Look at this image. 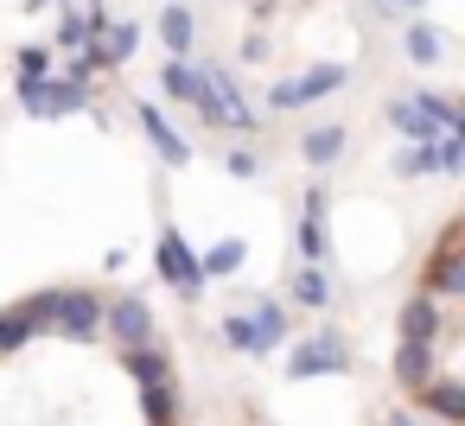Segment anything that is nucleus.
<instances>
[{"label": "nucleus", "mask_w": 465, "mask_h": 426, "mask_svg": "<svg viewBox=\"0 0 465 426\" xmlns=\"http://www.w3.org/2000/svg\"><path fill=\"white\" fill-rule=\"evenodd\" d=\"M20 312L39 324V331H58L71 344H96L103 337V299L90 286H45V293H26Z\"/></svg>", "instance_id": "nucleus-1"}, {"label": "nucleus", "mask_w": 465, "mask_h": 426, "mask_svg": "<svg viewBox=\"0 0 465 426\" xmlns=\"http://www.w3.org/2000/svg\"><path fill=\"white\" fill-rule=\"evenodd\" d=\"M351 369V344L331 331V324H319L312 337H300L293 350H287V382H312V375H344Z\"/></svg>", "instance_id": "nucleus-2"}, {"label": "nucleus", "mask_w": 465, "mask_h": 426, "mask_svg": "<svg viewBox=\"0 0 465 426\" xmlns=\"http://www.w3.org/2000/svg\"><path fill=\"white\" fill-rule=\"evenodd\" d=\"M153 274H160V280H166V286H173L179 299H198V293H204V274H198V248H192V242H185V236L173 229V223H166V229L153 236Z\"/></svg>", "instance_id": "nucleus-3"}, {"label": "nucleus", "mask_w": 465, "mask_h": 426, "mask_svg": "<svg viewBox=\"0 0 465 426\" xmlns=\"http://www.w3.org/2000/svg\"><path fill=\"white\" fill-rule=\"evenodd\" d=\"M459 217L440 229V242H433V255H427V267H420V293L427 299H459L465 293V261H459Z\"/></svg>", "instance_id": "nucleus-4"}, {"label": "nucleus", "mask_w": 465, "mask_h": 426, "mask_svg": "<svg viewBox=\"0 0 465 426\" xmlns=\"http://www.w3.org/2000/svg\"><path fill=\"white\" fill-rule=\"evenodd\" d=\"M103 331H109L122 350L160 344V318H153V305H147L141 293H122V299H109V305H103Z\"/></svg>", "instance_id": "nucleus-5"}, {"label": "nucleus", "mask_w": 465, "mask_h": 426, "mask_svg": "<svg viewBox=\"0 0 465 426\" xmlns=\"http://www.w3.org/2000/svg\"><path fill=\"white\" fill-rule=\"evenodd\" d=\"M293 248H300V267H325V255H331V236H325V185H306V204H300V223H293Z\"/></svg>", "instance_id": "nucleus-6"}, {"label": "nucleus", "mask_w": 465, "mask_h": 426, "mask_svg": "<svg viewBox=\"0 0 465 426\" xmlns=\"http://www.w3.org/2000/svg\"><path fill=\"white\" fill-rule=\"evenodd\" d=\"M134 121H141L147 147H153L166 166H192V140H185V134L166 121V109H160V102H147V96H141V102H134Z\"/></svg>", "instance_id": "nucleus-7"}, {"label": "nucleus", "mask_w": 465, "mask_h": 426, "mask_svg": "<svg viewBox=\"0 0 465 426\" xmlns=\"http://www.w3.org/2000/svg\"><path fill=\"white\" fill-rule=\"evenodd\" d=\"M395 331H401V344H440V337H446V312H440V299L408 293L401 312H395Z\"/></svg>", "instance_id": "nucleus-8"}, {"label": "nucleus", "mask_w": 465, "mask_h": 426, "mask_svg": "<svg viewBox=\"0 0 465 426\" xmlns=\"http://www.w3.org/2000/svg\"><path fill=\"white\" fill-rule=\"evenodd\" d=\"M274 350H287V305L281 299H255L249 305V356L262 363Z\"/></svg>", "instance_id": "nucleus-9"}, {"label": "nucleus", "mask_w": 465, "mask_h": 426, "mask_svg": "<svg viewBox=\"0 0 465 426\" xmlns=\"http://www.w3.org/2000/svg\"><path fill=\"white\" fill-rule=\"evenodd\" d=\"M440 375V356H433V344H395V363H389V382L414 401L427 382Z\"/></svg>", "instance_id": "nucleus-10"}, {"label": "nucleus", "mask_w": 465, "mask_h": 426, "mask_svg": "<svg viewBox=\"0 0 465 426\" xmlns=\"http://www.w3.org/2000/svg\"><path fill=\"white\" fill-rule=\"evenodd\" d=\"M84 109H90V90L52 71L45 90H39V102H33V121H64V115H84Z\"/></svg>", "instance_id": "nucleus-11"}, {"label": "nucleus", "mask_w": 465, "mask_h": 426, "mask_svg": "<svg viewBox=\"0 0 465 426\" xmlns=\"http://www.w3.org/2000/svg\"><path fill=\"white\" fill-rule=\"evenodd\" d=\"M414 413H433L440 426H459V420H465V388H459V375L440 369V375L414 394Z\"/></svg>", "instance_id": "nucleus-12"}, {"label": "nucleus", "mask_w": 465, "mask_h": 426, "mask_svg": "<svg viewBox=\"0 0 465 426\" xmlns=\"http://www.w3.org/2000/svg\"><path fill=\"white\" fill-rule=\"evenodd\" d=\"M204 83L217 90V102H223V121H230V134H255L262 121H255V109H249V96L236 90V77L223 71V64H204Z\"/></svg>", "instance_id": "nucleus-13"}, {"label": "nucleus", "mask_w": 465, "mask_h": 426, "mask_svg": "<svg viewBox=\"0 0 465 426\" xmlns=\"http://www.w3.org/2000/svg\"><path fill=\"white\" fill-rule=\"evenodd\" d=\"M344 147H351V134H344V121H312V128L300 134V160H306L312 172H325V166H338V160H344Z\"/></svg>", "instance_id": "nucleus-14"}, {"label": "nucleus", "mask_w": 465, "mask_h": 426, "mask_svg": "<svg viewBox=\"0 0 465 426\" xmlns=\"http://www.w3.org/2000/svg\"><path fill=\"white\" fill-rule=\"evenodd\" d=\"M287 83H293V102L312 109V102H325V96H338V90L351 83V64H312V71H300V77H287Z\"/></svg>", "instance_id": "nucleus-15"}, {"label": "nucleus", "mask_w": 465, "mask_h": 426, "mask_svg": "<svg viewBox=\"0 0 465 426\" xmlns=\"http://www.w3.org/2000/svg\"><path fill=\"white\" fill-rule=\"evenodd\" d=\"M160 45H166V58H192V45H198V14L179 7V0H166V7H160Z\"/></svg>", "instance_id": "nucleus-16"}, {"label": "nucleus", "mask_w": 465, "mask_h": 426, "mask_svg": "<svg viewBox=\"0 0 465 426\" xmlns=\"http://www.w3.org/2000/svg\"><path fill=\"white\" fill-rule=\"evenodd\" d=\"M382 121L401 134V147H433L440 140V128L427 121V115H414V102L408 96H395V102H382Z\"/></svg>", "instance_id": "nucleus-17"}, {"label": "nucleus", "mask_w": 465, "mask_h": 426, "mask_svg": "<svg viewBox=\"0 0 465 426\" xmlns=\"http://www.w3.org/2000/svg\"><path fill=\"white\" fill-rule=\"evenodd\" d=\"M242 261H249V242H242V236H223V242H211V248L198 255V274H204V286H211V280L242 274Z\"/></svg>", "instance_id": "nucleus-18"}, {"label": "nucleus", "mask_w": 465, "mask_h": 426, "mask_svg": "<svg viewBox=\"0 0 465 426\" xmlns=\"http://www.w3.org/2000/svg\"><path fill=\"white\" fill-rule=\"evenodd\" d=\"M122 369L134 375V388L173 382V356H166V344H141V350H122Z\"/></svg>", "instance_id": "nucleus-19"}, {"label": "nucleus", "mask_w": 465, "mask_h": 426, "mask_svg": "<svg viewBox=\"0 0 465 426\" xmlns=\"http://www.w3.org/2000/svg\"><path fill=\"white\" fill-rule=\"evenodd\" d=\"M90 45H96L103 71H122V64L134 58V45H141V26H134V20H109V33H103V39H90Z\"/></svg>", "instance_id": "nucleus-20"}, {"label": "nucleus", "mask_w": 465, "mask_h": 426, "mask_svg": "<svg viewBox=\"0 0 465 426\" xmlns=\"http://www.w3.org/2000/svg\"><path fill=\"white\" fill-rule=\"evenodd\" d=\"M84 45H90V14H84V7H58V39H52L45 52H52V58H58V52L77 58Z\"/></svg>", "instance_id": "nucleus-21"}, {"label": "nucleus", "mask_w": 465, "mask_h": 426, "mask_svg": "<svg viewBox=\"0 0 465 426\" xmlns=\"http://www.w3.org/2000/svg\"><path fill=\"white\" fill-rule=\"evenodd\" d=\"M401 52H408L414 64H440V58H446V39H440V26L408 20V26H401Z\"/></svg>", "instance_id": "nucleus-22"}, {"label": "nucleus", "mask_w": 465, "mask_h": 426, "mask_svg": "<svg viewBox=\"0 0 465 426\" xmlns=\"http://www.w3.org/2000/svg\"><path fill=\"white\" fill-rule=\"evenodd\" d=\"M141 420H147V426H179V382L141 388Z\"/></svg>", "instance_id": "nucleus-23"}, {"label": "nucleus", "mask_w": 465, "mask_h": 426, "mask_svg": "<svg viewBox=\"0 0 465 426\" xmlns=\"http://www.w3.org/2000/svg\"><path fill=\"white\" fill-rule=\"evenodd\" d=\"M287 293H293V305H306V312H325V305H331V274H325V267H300Z\"/></svg>", "instance_id": "nucleus-24"}, {"label": "nucleus", "mask_w": 465, "mask_h": 426, "mask_svg": "<svg viewBox=\"0 0 465 426\" xmlns=\"http://www.w3.org/2000/svg\"><path fill=\"white\" fill-rule=\"evenodd\" d=\"M160 90H166L173 102H192V96H198V64H192V58H166V64H160Z\"/></svg>", "instance_id": "nucleus-25"}, {"label": "nucleus", "mask_w": 465, "mask_h": 426, "mask_svg": "<svg viewBox=\"0 0 465 426\" xmlns=\"http://www.w3.org/2000/svg\"><path fill=\"white\" fill-rule=\"evenodd\" d=\"M389 172H395V179H440V166H433V147H395Z\"/></svg>", "instance_id": "nucleus-26"}, {"label": "nucleus", "mask_w": 465, "mask_h": 426, "mask_svg": "<svg viewBox=\"0 0 465 426\" xmlns=\"http://www.w3.org/2000/svg\"><path fill=\"white\" fill-rule=\"evenodd\" d=\"M39 337V324L20 312V305H7V312H0V356H14L20 344H33Z\"/></svg>", "instance_id": "nucleus-27"}, {"label": "nucleus", "mask_w": 465, "mask_h": 426, "mask_svg": "<svg viewBox=\"0 0 465 426\" xmlns=\"http://www.w3.org/2000/svg\"><path fill=\"white\" fill-rule=\"evenodd\" d=\"M192 109H198V121H204V128H230V121H223V102H217V90L204 83V64H198V96H192Z\"/></svg>", "instance_id": "nucleus-28"}, {"label": "nucleus", "mask_w": 465, "mask_h": 426, "mask_svg": "<svg viewBox=\"0 0 465 426\" xmlns=\"http://www.w3.org/2000/svg\"><path fill=\"white\" fill-rule=\"evenodd\" d=\"M433 166H440V179H459L465 172V140H433Z\"/></svg>", "instance_id": "nucleus-29"}, {"label": "nucleus", "mask_w": 465, "mask_h": 426, "mask_svg": "<svg viewBox=\"0 0 465 426\" xmlns=\"http://www.w3.org/2000/svg\"><path fill=\"white\" fill-rule=\"evenodd\" d=\"M14 64H20V77H52V64H58V58H52L45 45H20V58H14Z\"/></svg>", "instance_id": "nucleus-30"}, {"label": "nucleus", "mask_w": 465, "mask_h": 426, "mask_svg": "<svg viewBox=\"0 0 465 426\" xmlns=\"http://www.w3.org/2000/svg\"><path fill=\"white\" fill-rule=\"evenodd\" d=\"M223 172H230V179H255V172H262V160H255L249 147H230V153H223Z\"/></svg>", "instance_id": "nucleus-31"}, {"label": "nucleus", "mask_w": 465, "mask_h": 426, "mask_svg": "<svg viewBox=\"0 0 465 426\" xmlns=\"http://www.w3.org/2000/svg\"><path fill=\"white\" fill-rule=\"evenodd\" d=\"M223 344H230L236 356H249V312H230V318H223Z\"/></svg>", "instance_id": "nucleus-32"}, {"label": "nucleus", "mask_w": 465, "mask_h": 426, "mask_svg": "<svg viewBox=\"0 0 465 426\" xmlns=\"http://www.w3.org/2000/svg\"><path fill=\"white\" fill-rule=\"evenodd\" d=\"M376 7H382V14H414V20H420L427 0H376Z\"/></svg>", "instance_id": "nucleus-33"}, {"label": "nucleus", "mask_w": 465, "mask_h": 426, "mask_svg": "<svg viewBox=\"0 0 465 426\" xmlns=\"http://www.w3.org/2000/svg\"><path fill=\"white\" fill-rule=\"evenodd\" d=\"M389 426H414V413H395V420H389Z\"/></svg>", "instance_id": "nucleus-34"}]
</instances>
